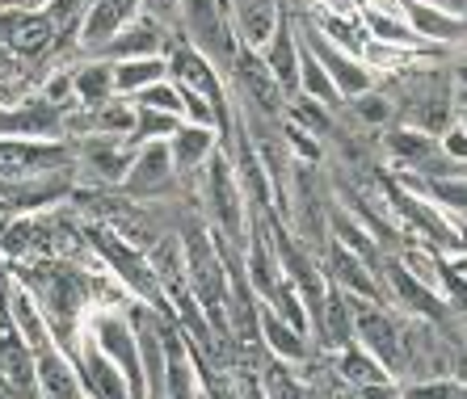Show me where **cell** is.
<instances>
[{
  "mask_svg": "<svg viewBox=\"0 0 467 399\" xmlns=\"http://www.w3.org/2000/svg\"><path fill=\"white\" fill-rule=\"evenodd\" d=\"M261 59H265L270 76L278 80V88L286 93V101L299 97V34H295L291 17H283V22H278L274 38L261 46Z\"/></svg>",
  "mask_w": 467,
  "mask_h": 399,
  "instance_id": "obj_15",
  "label": "cell"
},
{
  "mask_svg": "<svg viewBox=\"0 0 467 399\" xmlns=\"http://www.w3.org/2000/svg\"><path fill=\"white\" fill-rule=\"evenodd\" d=\"M391 156H400L404 169H430V156L438 151V139L425 135V130H413V127H400L396 135L388 139Z\"/></svg>",
  "mask_w": 467,
  "mask_h": 399,
  "instance_id": "obj_27",
  "label": "cell"
},
{
  "mask_svg": "<svg viewBox=\"0 0 467 399\" xmlns=\"http://www.w3.org/2000/svg\"><path fill=\"white\" fill-rule=\"evenodd\" d=\"M72 366L80 374V387H85L88 399H135L130 395V383L122 374V366L114 357L101 353L88 336H80L77 349H72Z\"/></svg>",
  "mask_w": 467,
  "mask_h": 399,
  "instance_id": "obj_7",
  "label": "cell"
},
{
  "mask_svg": "<svg viewBox=\"0 0 467 399\" xmlns=\"http://www.w3.org/2000/svg\"><path fill=\"white\" fill-rule=\"evenodd\" d=\"M354 307H358L354 294L337 291V286H328L325 291L320 307L312 312V324L320 328V336H325L328 349H349L354 345Z\"/></svg>",
  "mask_w": 467,
  "mask_h": 399,
  "instance_id": "obj_18",
  "label": "cell"
},
{
  "mask_svg": "<svg viewBox=\"0 0 467 399\" xmlns=\"http://www.w3.org/2000/svg\"><path fill=\"white\" fill-rule=\"evenodd\" d=\"M455 127L467 135V93H463V88L455 93Z\"/></svg>",
  "mask_w": 467,
  "mask_h": 399,
  "instance_id": "obj_37",
  "label": "cell"
},
{
  "mask_svg": "<svg viewBox=\"0 0 467 399\" xmlns=\"http://www.w3.org/2000/svg\"><path fill=\"white\" fill-rule=\"evenodd\" d=\"M182 127V118L173 114H156V109H135V143H152V139H169L173 130Z\"/></svg>",
  "mask_w": 467,
  "mask_h": 399,
  "instance_id": "obj_30",
  "label": "cell"
},
{
  "mask_svg": "<svg viewBox=\"0 0 467 399\" xmlns=\"http://www.w3.org/2000/svg\"><path fill=\"white\" fill-rule=\"evenodd\" d=\"M169 80V59H127V64H114V88L119 97H140L143 88Z\"/></svg>",
  "mask_w": 467,
  "mask_h": 399,
  "instance_id": "obj_24",
  "label": "cell"
},
{
  "mask_svg": "<svg viewBox=\"0 0 467 399\" xmlns=\"http://www.w3.org/2000/svg\"><path fill=\"white\" fill-rule=\"evenodd\" d=\"M143 5H148L152 17H177V5H182V0H143Z\"/></svg>",
  "mask_w": 467,
  "mask_h": 399,
  "instance_id": "obj_36",
  "label": "cell"
},
{
  "mask_svg": "<svg viewBox=\"0 0 467 399\" xmlns=\"http://www.w3.org/2000/svg\"><path fill=\"white\" fill-rule=\"evenodd\" d=\"M164 55H169V34H164V22L161 17H152V13H140L127 30L114 34V43H109L98 59L127 64V59H164Z\"/></svg>",
  "mask_w": 467,
  "mask_h": 399,
  "instance_id": "obj_10",
  "label": "cell"
},
{
  "mask_svg": "<svg viewBox=\"0 0 467 399\" xmlns=\"http://www.w3.org/2000/svg\"><path fill=\"white\" fill-rule=\"evenodd\" d=\"M354 109H358L362 122H375V127L391 118V101L379 97V93H362V97H354Z\"/></svg>",
  "mask_w": 467,
  "mask_h": 399,
  "instance_id": "obj_32",
  "label": "cell"
},
{
  "mask_svg": "<svg viewBox=\"0 0 467 399\" xmlns=\"http://www.w3.org/2000/svg\"><path fill=\"white\" fill-rule=\"evenodd\" d=\"M265 395L270 399H316L304 387V378H295L291 362H283V357H270V366H265Z\"/></svg>",
  "mask_w": 467,
  "mask_h": 399,
  "instance_id": "obj_28",
  "label": "cell"
},
{
  "mask_svg": "<svg viewBox=\"0 0 467 399\" xmlns=\"http://www.w3.org/2000/svg\"><path fill=\"white\" fill-rule=\"evenodd\" d=\"M55 0H0V9H17V13H47Z\"/></svg>",
  "mask_w": 467,
  "mask_h": 399,
  "instance_id": "obj_35",
  "label": "cell"
},
{
  "mask_svg": "<svg viewBox=\"0 0 467 399\" xmlns=\"http://www.w3.org/2000/svg\"><path fill=\"white\" fill-rule=\"evenodd\" d=\"M451 270H455L459 278L467 281V252H451Z\"/></svg>",
  "mask_w": 467,
  "mask_h": 399,
  "instance_id": "obj_38",
  "label": "cell"
},
{
  "mask_svg": "<svg viewBox=\"0 0 467 399\" xmlns=\"http://www.w3.org/2000/svg\"><path fill=\"white\" fill-rule=\"evenodd\" d=\"M0 26H5V46H13L17 55H43L47 46L55 43L51 13H17V9H5Z\"/></svg>",
  "mask_w": 467,
  "mask_h": 399,
  "instance_id": "obj_20",
  "label": "cell"
},
{
  "mask_svg": "<svg viewBox=\"0 0 467 399\" xmlns=\"http://www.w3.org/2000/svg\"><path fill=\"white\" fill-rule=\"evenodd\" d=\"M34 387H38V399H88L85 387H80V374L72 366V357L59 345L43 349L34 357Z\"/></svg>",
  "mask_w": 467,
  "mask_h": 399,
  "instance_id": "obj_13",
  "label": "cell"
},
{
  "mask_svg": "<svg viewBox=\"0 0 467 399\" xmlns=\"http://www.w3.org/2000/svg\"><path fill=\"white\" fill-rule=\"evenodd\" d=\"M307 43V51L320 59V67L328 72V80L337 85V93H341V101H354V97H362V93H370V67H367V59H358V55H349V51H341V46H333L325 38L320 30H307V34H299Z\"/></svg>",
  "mask_w": 467,
  "mask_h": 399,
  "instance_id": "obj_5",
  "label": "cell"
},
{
  "mask_svg": "<svg viewBox=\"0 0 467 399\" xmlns=\"http://www.w3.org/2000/svg\"><path fill=\"white\" fill-rule=\"evenodd\" d=\"M400 13H404V22H409V30H413L417 38H425V43H455V38L467 34L463 17L442 13V9H430L425 0H404Z\"/></svg>",
  "mask_w": 467,
  "mask_h": 399,
  "instance_id": "obj_21",
  "label": "cell"
},
{
  "mask_svg": "<svg viewBox=\"0 0 467 399\" xmlns=\"http://www.w3.org/2000/svg\"><path fill=\"white\" fill-rule=\"evenodd\" d=\"M438 148L446 151V160H455V164H467V135L459 127H451L442 135V139H438Z\"/></svg>",
  "mask_w": 467,
  "mask_h": 399,
  "instance_id": "obj_33",
  "label": "cell"
},
{
  "mask_svg": "<svg viewBox=\"0 0 467 399\" xmlns=\"http://www.w3.org/2000/svg\"><path fill=\"white\" fill-rule=\"evenodd\" d=\"M130 106L135 109H156V114H173V118L185 122V97H182V88H177L173 80H161V85L143 88L140 97H130Z\"/></svg>",
  "mask_w": 467,
  "mask_h": 399,
  "instance_id": "obj_29",
  "label": "cell"
},
{
  "mask_svg": "<svg viewBox=\"0 0 467 399\" xmlns=\"http://www.w3.org/2000/svg\"><path fill=\"white\" fill-rule=\"evenodd\" d=\"M325 9H333V13H354V0H325Z\"/></svg>",
  "mask_w": 467,
  "mask_h": 399,
  "instance_id": "obj_39",
  "label": "cell"
},
{
  "mask_svg": "<svg viewBox=\"0 0 467 399\" xmlns=\"http://www.w3.org/2000/svg\"><path fill=\"white\" fill-rule=\"evenodd\" d=\"M232 72H236V85H240V93H244V101L257 109L261 118H283L286 114V93L270 76V67H265V59H261V51L240 46Z\"/></svg>",
  "mask_w": 467,
  "mask_h": 399,
  "instance_id": "obj_6",
  "label": "cell"
},
{
  "mask_svg": "<svg viewBox=\"0 0 467 399\" xmlns=\"http://www.w3.org/2000/svg\"><path fill=\"white\" fill-rule=\"evenodd\" d=\"M88 244L101 252V261H106L109 270H114V278L127 286V291H135L143 302H152V307H164V291H161V281H156V270H152V261L140 257L135 249H127L114 231H106V227H88Z\"/></svg>",
  "mask_w": 467,
  "mask_h": 399,
  "instance_id": "obj_4",
  "label": "cell"
},
{
  "mask_svg": "<svg viewBox=\"0 0 467 399\" xmlns=\"http://www.w3.org/2000/svg\"><path fill=\"white\" fill-rule=\"evenodd\" d=\"M286 143L295 148V156H307V160H320V148H316L312 139H307V130L299 127H286Z\"/></svg>",
  "mask_w": 467,
  "mask_h": 399,
  "instance_id": "obj_34",
  "label": "cell"
},
{
  "mask_svg": "<svg viewBox=\"0 0 467 399\" xmlns=\"http://www.w3.org/2000/svg\"><path fill=\"white\" fill-rule=\"evenodd\" d=\"M341 378H346L354 391H367V387H391L396 378L388 374V370L375 362V357L367 353V349H358V345H349V349H341Z\"/></svg>",
  "mask_w": 467,
  "mask_h": 399,
  "instance_id": "obj_26",
  "label": "cell"
},
{
  "mask_svg": "<svg viewBox=\"0 0 467 399\" xmlns=\"http://www.w3.org/2000/svg\"><path fill=\"white\" fill-rule=\"evenodd\" d=\"M202 185H207V215L219 227V236L232 240V244H244L249 240V215H244V189H240L236 164H232L228 151H215L202 169Z\"/></svg>",
  "mask_w": 467,
  "mask_h": 399,
  "instance_id": "obj_2",
  "label": "cell"
},
{
  "mask_svg": "<svg viewBox=\"0 0 467 399\" xmlns=\"http://www.w3.org/2000/svg\"><path fill=\"white\" fill-rule=\"evenodd\" d=\"M177 22H182L185 46H194L219 72H232L236 51L244 43H240V34H236V22H232L228 0H182L177 5Z\"/></svg>",
  "mask_w": 467,
  "mask_h": 399,
  "instance_id": "obj_1",
  "label": "cell"
},
{
  "mask_svg": "<svg viewBox=\"0 0 467 399\" xmlns=\"http://www.w3.org/2000/svg\"><path fill=\"white\" fill-rule=\"evenodd\" d=\"M72 88H77V101L88 109L114 101L119 97V88H114V64H109V59H93V64L77 67V72H72Z\"/></svg>",
  "mask_w": 467,
  "mask_h": 399,
  "instance_id": "obj_23",
  "label": "cell"
},
{
  "mask_svg": "<svg viewBox=\"0 0 467 399\" xmlns=\"http://www.w3.org/2000/svg\"><path fill=\"white\" fill-rule=\"evenodd\" d=\"M232 22H236L240 43L261 51L274 38L278 22H283V0H228Z\"/></svg>",
  "mask_w": 467,
  "mask_h": 399,
  "instance_id": "obj_16",
  "label": "cell"
},
{
  "mask_svg": "<svg viewBox=\"0 0 467 399\" xmlns=\"http://www.w3.org/2000/svg\"><path fill=\"white\" fill-rule=\"evenodd\" d=\"M64 160L67 151L55 139H9V135H0V173L38 177Z\"/></svg>",
  "mask_w": 467,
  "mask_h": 399,
  "instance_id": "obj_11",
  "label": "cell"
},
{
  "mask_svg": "<svg viewBox=\"0 0 467 399\" xmlns=\"http://www.w3.org/2000/svg\"><path fill=\"white\" fill-rule=\"evenodd\" d=\"M173 156H169V139H152L140 143V151L130 156V169L122 177V189L130 198H156L164 189H173Z\"/></svg>",
  "mask_w": 467,
  "mask_h": 399,
  "instance_id": "obj_8",
  "label": "cell"
},
{
  "mask_svg": "<svg viewBox=\"0 0 467 399\" xmlns=\"http://www.w3.org/2000/svg\"><path fill=\"white\" fill-rule=\"evenodd\" d=\"M455 236H459V252H467V219H455Z\"/></svg>",
  "mask_w": 467,
  "mask_h": 399,
  "instance_id": "obj_40",
  "label": "cell"
},
{
  "mask_svg": "<svg viewBox=\"0 0 467 399\" xmlns=\"http://www.w3.org/2000/svg\"><path fill=\"white\" fill-rule=\"evenodd\" d=\"M64 109L51 101H26L17 109H0V135L9 139H59Z\"/></svg>",
  "mask_w": 467,
  "mask_h": 399,
  "instance_id": "obj_12",
  "label": "cell"
},
{
  "mask_svg": "<svg viewBox=\"0 0 467 399\" xmlns=\"http://www.w3.org/2000/svg\"><path fill=\"white\" fill-rule=\"evenodd\" d=\"M455 80H459V88L467 93V64H459V67H455Z\"/></svg>",
  "mask_w": 467,
  "mask_h": 399,
  "instance_id": "obj_41",
  "label": "cell"
},
{
  "mask_svg": "<svg viewBox=\"0 0 467 399\" xmlns=\"http://www.w3.org/2000/svg\"><path fill=\"white\" fill-rule=\"evenodd\" d=\"M328 278H333V286L346 294H354V299L362 302H379L383 291H379V281L370 278V265L358 257V252H349L346 244H328Z\"/></svg>",
  "mask_w": 467,
  "mask_h": 399,
  "instance_id": "obj_17",
  "label": "cell"
},
{
  "mask_svg": "<svg viewBox=\"0 0 467 399\" xmlns=\"http://www.w3.org/2000/svg\"><path fill=\"white\" fill-rule=\"evenodd\" d=\"M215 151H219L215 127H194V122H182V127L169 135V156H173V169L182 177L202 173Z\"/></svg>",
  "mask_w": 467,
  "mask_h": 399,
  "instance_id": "obj_19",
  "label": "cell"
},
{
  "mask_svg": "<svg viewBox=\"0 0 467 399\" xmlns=\"http://www.w3.org/2000/svg\"><path fill=\"white\" fill-rule=\"evenodd\" d=\"M383 278H388V294L400 302L409 315H417V320H430V324L446 315V299H442V294H438L434 286H425L421 278H413V273L404 270L400 261H396L391 270H383Z\"/></svg>",
  "mask_w": 467,
  "mask_h": 399,
  "instance_id": "obj_14",
  "label": "cell"
},
{
  "mask_svg": "<svg viewBox=\"0 0 467 399\" xmlns=\"http://www.w3.org/2000/svg\"><path fill=\"white\" fill-rule=\"evenodd\" d=\"M400 399H467V378H425L404 387Z\"/></svg>",
  "mask_w": 467,
  "mask_h": 399,
  "instance_id": "obj_31",
  "label": "cell"
},
{
  "mask_svg": "<svg viewBox=\"0 0 467 399\" xmlns=\"http://www.w3.org/2000/svg\"><path fill=\"white\" fill-rule=\"evenodd\" d=\"M140 13H148L143 0H93L85 13V22H80V46H85L88 55H101L114 43V34L127 30Z\"/></svg>",
  "mask_w": 467,
  "mask_h": 399,
  "instance_id": "obj_9",
  "label": "cell"
},
{
  "mask_svg": "<svg viewBox=\"0 0 467 399\" xmlns=\"http://www.w3.org/2000/svg\"><path fill=\"white\" fill-rule=\"evenodd\" d=\"M299 97L316 101V106H337V101H341L337 85L328 80V72L320 67V59L307 51L304 38H299Z\"/></svg>",
  "mask_w": 467,
  "mask_h": 399,
  "instance_id": "obj_25",
  "label": "cell"
},
{
  "mask_svg": "<svg viewBox=\"0 0 467 399\" xmlns=\"http://www.w3.org/2000/svg\"><path fill=\"white\" fill-rule=\"evenodd\" d=\"M22 399H38V391H30V395H22Z\"/></svg>",
  "mask_w": 467,
  "mask_h": 399,
  "instance_id": "obj_42",
  "label": "cell"
},
{
  "mask_svg": "<svg viewBox=\"0 0 467 399\" xmlns=\"http://www.w3.org/2000/svg\"><path fill=\"white\" fill-rule=\"evenodd\" d=\"M261 341H265V349H270V357H283V362H307V332L304 328H295L291 320H283V315L274 312V307H265L261 302Z\"/></svg>",
  "mask_w": 467,
  "mask_h": 399,
  "instance_id": "obj_22",
  "label": "cell"
},
{
  "mask_svg": "<svg viewBox=\"0 0 467 399\" xmlns=\"http://www.w3.org/2000/svg\"><path fill=\"white\" fill-rule=\"evenodd\" d=\"M354 345L367 349L391 378H400L404 370H409V336L383 312V302L358 299V307H354Z\"/></svg>",
  "mask_w": 467,
  "mask_h": 399,
  "instance_id": "obj_3",
  "label": "cell"
}]
</instances>
